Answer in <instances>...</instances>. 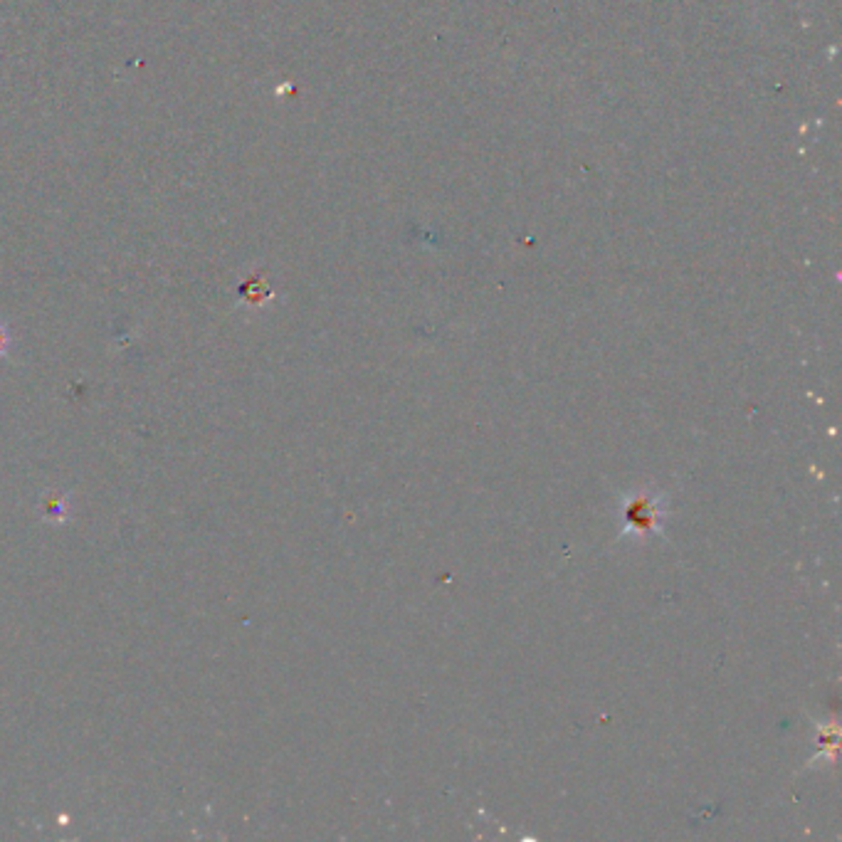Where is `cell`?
I'll return each instance as SVG.
<instances>
[{
    "instance_id": "obj_2",
    "label": "cell",
    "mask_w": 842,
    "mask_h": 842,
    "mask_svg": "<svg viewBox=\"0 0 842 842\" xmlns=\"http://www.w3.org/2000/svg\"><path fill=\"white\" fill-rule=\"evenodd\" d=\"M8 346H10V334H8V329H5V326L0 324V359H3V356L8 354Z\"/></svg>"
},
{
    "instance_id": "obj_1",
    "label": "cell",
    "mask_w": 842,
    "mask_h": 842,
    "mask_svg": "<svg viewBox=\"0 0 842 842\" xmlns=\"http://www.w3.org/2000/svg\"><path fill=\"white\" fill-rule=\"evenodd\" d=\"M42 512L52 519V522H65L67 517V499L62 494H47L42 502Z\"/></svg>"
}]
</instances>
